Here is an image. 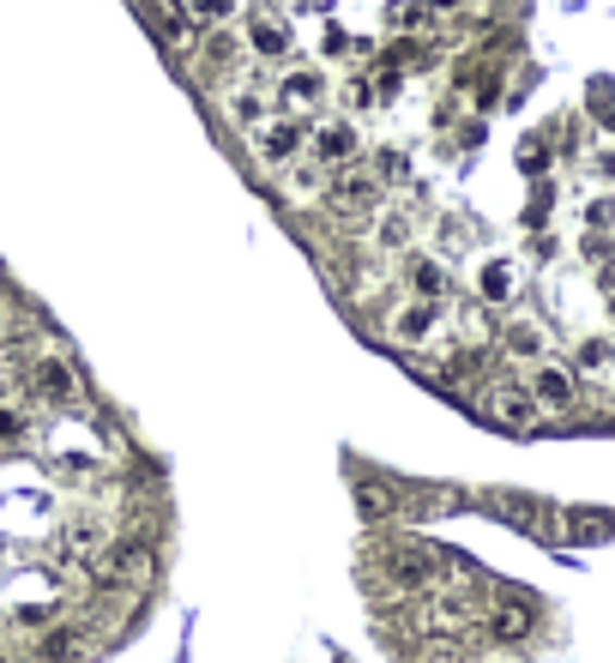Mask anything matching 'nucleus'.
<instances>
[{
    "label": "nucleus",
    "instance_id": "obj_6",
    "mask_svg": "<svg viewBox=\"0 0 615 663\" xmlns=\"http://www.w3.org/2000/svg\"><path fill=\"white\" fill-rule=\"evenodd\" d=\"M25 386L37 392L42 404H54V410H73V404H79V375H73V368L61 363V356H30V368H25Z\"/></svg>",
    "mask_w": 615,
    "mask_h": 663
},
{
    "label": "nucleus",
    "instance_id": "obj_22",
    "mask_svg": "<svg viewBox=\"0 0 615 663\" xmlns=\"http://www.w3.org/2000/svg\"><path fill=\"white\" fill-rule=\"evenodd\" d=\"M248 37H254V49H260V54H284L290 49V30H278L272 19H248Z\"/></svg>",
    "mask_w": 615,
    "mask_h": 663
},
{
    "label": "nucleus",
    "instance_id": "obj_30",
    "mask_svg": "<svg viewBox=\"0 0 615 663\" xmlns=\"http://www.w3.org/2000/svg\"><path fill=\"white\" fill-rule=\"evenodd\" d=\"M0 663H7V658H0Z\"/></svg>",
    "mask_w": 615,
    "mask_h": 663
},
{
    "label": "nucleus",
    "instance_id": "obj_21",
    "mask_svg": "<svg viewBox=\"0 0 615 663\" xmlns=\"http://www.w3.org/2000/svg\"><path fill=\"white\" fill-rule=\"evenodd\" d=\"M477 284H483V302H507L513 290H519V272H513L507 260H489V266H483V278H477Z\"/></svg>",
    "mask_w": 615,
    "mask_h": 663
},
{
    "label": "nucleus",
    "instance_id": "obj_29",
    "mask_svg": "<svg viewBox=\"0 0 615 663\" xmlns=\"http://www.w3.org/2000/svg\"><path fill=\"white\" fill-rule=\"evenodd\" d=\"M586 223H591V230H610V223H615V199H591Z\"/></svg>",
    "mask_w": 615,
    "mask_h": 663
},
{
    "label": "nucleus",
    "instance_id": "obj_3",
    "mask_svg": "<svg viewBox=\"0 0 615 663\" xmlns=\"http://www.w3.org/2000/svg\"><path fill=\"white\" fill-rule=\"evenodd\" d=\"M483 507L495 513V519H507L513 531H525V537H543V543L562 537V513L543 507V501H531V494H519V489H489Z\"/></svg>",
    "mask_w": 615,
    "mask_h": 663
},
{
    "label": "nucleus",
    "instance_id": "obj_17",
    "mask_svg": "<svg viewBox=\"0 0 615 663\" xmlns=\"http://www.w3.org/2000/svg\"><path fill=\"white\" fill-rule=\"evenodd\" d=\"M471 615H477V603L458 591V598H434L429 603V627L434 634H458V627H471Z\"/></svg>",
    "mask_w": 615,
    "mask_h": 663
},
{
    "label": "nucleus",
    "instance_id": "obj_8",
    "mask_svg": "<svg viewBox=\"0 0 615 663\" xmlns=\"http://www.w3.org/2000/svg\"><path fill=\"white\" fill-rule=\"evenodd\" d=\"M103 531H97V525H66L61 537H54V561H61V567H73V573H91L97 567V555H103Z\"/></svg>",
    "mask_w": 615,
    "mask_h": 663
},
{
    "label": "nucleus",
    "instance_id": "obj_20",
    "mask_svg": "<svg viewBox=\"0 0 615 663\" xmlns=\"http://www.w3.org/2000/svg\"><path fill=\"white\" fill-rule=\"evenodd\" d=\"M230 61H242V42H236V37H223V30H218V37H206V49H199V73L218 78Z\"/></svg>",
    "mask_w": 615,
    "mask_h": 663
},
{
    "label": "nucleus",
    "instance_id": "obj_27",
    "mask_svg": "<svg viewBox=\"0 0 615 663\" xmlns=\"http://www.w3.org/2000/svg\"><path fill=\"white\" fill-rule=\"evenodd\" d=\"M386 25H393V30H417V25H422V0H393Z\"/></svg>",
    "mask_w": 615,
    "mask_h": 663
},
{
    "label": "nucleus",
    "instance_id": "obj_18",
    "mask_svg": "<svg viewBox=\"0 0 615 663\" xmlns=\"http://www.w3.org/2000/svg\"><path fill=\"white\" fill-rule=\"evenodd\" d=\"M278 97H284V103H296V109H308V103H320V97H327V78L308 73V66H302V73H284Z\"/></svg>",
    "mask_w": 615,
    "mask_h": 663
},
{
    "label": "nucleus",
    "instance_id": "obj_24",
    "mask_svg": "<svg viewBox=\"0 0 615 663\" xmlns=\"http://www.w3.org/2000/svg\"><path fill=\"white\" fill-rule=\"evenodd\" d=\"M230 7H236V0H182V13L194 19V25H223Z\"/></svg>",
    "mask_w": 615,
    "mask_h": 663
},
{
    "label": "nucleus",
    "instance_id": "obj_23",
    "mask_svg": "<svg viewBox=\"0 0 615 663\" xmlns=\"http://www.w3.org/2000/svg\"><path fill=\"white\" fill-rule=\"evenodd\" d=\"M230 121L254 133V127L266 121V97H260V91H242V97H230Z\"/></svg>",
    "mask_w": 615,
    "mask_h": 663
},
{
    "label": "nucleus",
    "instance_id": "obj_15",
    "mask_svg": "<svg viewBox=\"0 0 615 663\" xmlns=\"http://www.w3.org/2000/svg\"><path fill=\"white\" fill-rule=\"evenodd\" d=\"M429 332H434V302H410V308H398L393 314V339L398 344H422V339H429Z\"/></svg>",
    "mask_w": 615,
    "mask_h": 663
},
{
    "label": "nucleus",
    "instance_id": "obj_16",
    "mask_svg": "<svg viewBox=\"0 0 615 663\" xmlns=\"http://www.w3.org/2000/svg\"><path fill=\"white\" fill-rule=\"evenodd\" d=\"M356 507H362L368 519H398V489H393V482L362 477V482H356Z\"/></svg>",
    "mask_w": 615,
    "mask_h": 663
},
{
    "label": "nucleus",
    "instance_id": "obj_13",
    "mask_svg": "<svg viewBox=\"0 0 615 663\" xmlns=\"http://www.w3.org/2000/svg\"><path fill=\"white\" fill-rule=\"evenodd\" d=\"M278 187H290V194H296V206H308V199H320L327 194V170H320L315 157H308V163H284V170H278Z\"/></svg>",
    "mask_w": 615,
    "mask_h": 663
},
{
    "label": "nucleus",
    "instance_id": "obj_9",
    "mask_svg": "<svg viewBox=\"0 0 615 663\" xmlns=\"http://www.w3.org/2000/svg\"><path fill=\"white\" fill-rule=\"evenodd\" d=\"M254 157L272 163V170L296 163L302 157V127H290V121H260V127H254Z\"/></svg>",
    "mask_w": 615,
    "mask_h": 663
},
{
    "label": "nucleus",
    "instance_id": "obj_14",
    "mask_svg": "<svg viewBox=\"0 0 615 663\" xmlns=\"http://www.w3.org/2000/svg\"><path fill=\"white\" fill-rule=\"evenodd\" d=\"M610 531H615V519H610V513H598V507L562 513V537H567V543H603Z\"/></svg>",
    "mask_w": 615,
    "mask_h": 663
},
{
    "label": "nucleus",
    "instance_id": "obj_5",
    "mask_svg": "<svg viewBox=\"0 0 615 663\" xmlns=\"http://www.w3.org/2000/svg\"><path fill=\"white\" fill-rule=\"evenodd\" d=\"M320 199H327L344 223H356V218H368V211L380 206V182H374V175H356L350 163H344V170L327 175V194H320Z\"/></svg>",
    "mask_w": 615,
    "mask_h": 663
},
{
    "label": "nucleus",
    "instance_id": "obj_19",
    "mask_svg": "<svg viewBox=\"0 0 615 663\" xmlns=\"http://www.w3.org/2000/svg\"><path fill=\"white\" fill-rule=\"evenodd\" d=\"M410 290H417L422 302H434V308L453 296V284H446V272H441L434 260H417V266H410Z\"/></svg>",
    "mask_w": 615,
    "mask_h": 663
},
{
    "label": "nucleus",
    "instance_id": "obj_1",
    "mask_svg": "<svg viewBox=\"0 0 615 663\" xmlns=\"http://www.w3.org/2000/svg\"><path fill=\"white\" fill-rule=\"evenodd\" d=\"M441 567H453V561H446L434 543H417V537H398V543L380 549V579H386L393 591H429V586H441Z\"/></svg>",
    "mask_w": 615,
    "mask_h": 663
},
{
    "label": "nucleus",
    "instance_id": "obj_11",
    "mask_svg": "<svg viewBox=\"0 0 615 663\" xmlns=\"http://www.w3.org/2000/svg\"><path fill=\"white\" fill-rule=\"evenodd\" d=\"M85 646H91V627L61 622V627H49V634H37V663H79Z\"/></svg>",
    "mask_w": 615,
    "mask_h": 663
},
{
    "label": "nucleus",
    "instance_id": "obj_12",
    "mask_svg": "<svg viewBox=\"0 0 615 663\" xmlns=\"http://www.w3.org/2000/svg\"><path fill=\"white\" fill-rule=\"evenodd\" d=\"M531 627H537V615H531V603H519V598H501L495 610H489V634L507 639V646H519Z\"/></svg>",
    "mask_w": 615,
    "mask_h": 663
},
{
    "label": "nucleus",
    "instance_id": "obj_7",
    "mask_svg": "<svg viewBox=\"0 0 615 663\" xmlns=\"http://www.w3.org/2000/svg\"><path fill=\"white\" fill-rule=\"evenodd\" d=\"M537 398V410H550V417H567L579 404V386H574V375L567 368H555V363H537V375H531V386H525Z\"/></svg>",
    "mask_w": 615,
    "mask_h": 663
},
{
    "label": "nucleus",
    "instance_id": "obj_26",
    "mask_svg": "<svg viewBox=\"0 0 615 663\" xmlns=\"http://www.w3.org/2000/svg\"><path fill=\"white\" fill-rule=\"evenodd\" d=\"M610 363H615V344L610 339H586V344H579V368L598 375V368H610Z\"/></svg>",
    "mask_w": 615,
    "mask_h": 663
},
{
    "label": "nucleus",
    "instance_id": "obj_25",
    "mask_svg": "<svg viewBox=\"0 0 615 663\" xmlns=\"http://www.w3.org/2000/svg\"><path fill=\"white\" fill-rule=\"evenodd\" d=\"M507 351L513 356H543V332H537V326H507Z\"/></svg>",
    "mask_w": 615,
    "mask_h": 663
},
{
    "label": "nucleus",
    "instance_id": "obj_2",
    "mask_svg": "<svg viewBox=\"0 0 615 663\" xmlns=\"http://www.w3.org/2000/svg\"><path fill=\"white\" fill-rule=\"evenodd\" d=\"M91 579L103 591H139V586H151V579H158V555L145 549V537H121L115 549H103V555H97Z\"/></svg>",
    "mask_w": 615,
    "mask_h": 663
},
{
    "label": "nucleus",
    "instance_id": "obj_10",
    "mask_svg": "<svg viewBox=\"0 0 615 663\" xmlns=\"http://www.w3.org/2000/svg\"><path fill=\"white\" fill-rule=\"evenodd\" d=\"M308 145H315L308 157H315L320 170H344V163L362 151V139H356L350 121H327V127H315V139H308Z\"/></svg>",
    "mask_w": 615,
    "mask_h": 663
},
{
    "label": "nucleus",
    "instance_id": "obj_4",
    "mask_svg": "<svg viewBox=\"0 0 615 663\" xmlns=\"http://www.w3.org/2000/svg\"><path fill=\"white\" fill-rule=\"evenodd\" d=\"M483 417L501 422V429L531 434L537 422H543V410H537V398L525 386H513V380H489V386H483Z\"/></svg>",
    "mask_w": 615,
    "mask_h": 663
},
{
    "label": "nucleus",
    "instance_id": "obj_28",
    "mask_svg": "<svg viewBox=\"0 0 615 663\" xmlns=\"http://www.w3.org/2000/svg\"><path fill=\"white\" fill-rule=\"evenodd\" d=\"M405 175H410V163L398 151H380L374 157V182H405Z\"/></svg>",
    "mask_w": 615,
    "mask_h": 663
}]
</instances>
